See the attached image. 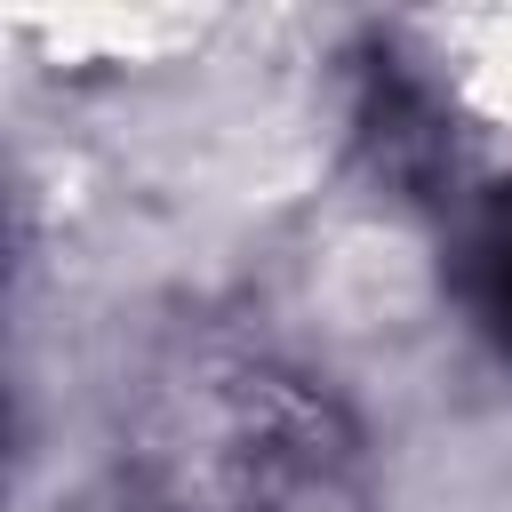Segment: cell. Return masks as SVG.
I'll use <instances>...</instances> for the list:
<instances>
[{"label": "cell", "instance_id": "6da1fadb", "mask_svg": "<svg viewBox=\"0 0 512 512\" xmlns=\"http://www.w3.org/2000/svg\"><path fill=\"white\" fill-rule=\"evenodd\" d=\"M200 456L216 512H360V440L344 408L280 368H240L208 416Z\"/></svg>", "mask_w": 512, "mask_h": 512}, {"label": "cell", "instance_id": "7a4b0ae2", "mask_svg": "<svg viewBox=\"0 0 512 512\" xmlns=\"http://www.w3.org/2000/svg\"><path fill=\"white\" fill-rule=\"evenodd\" d=\"M464 288L480 304V320L496 328V344L512 352V184L488 200L480 232H472V264H464Z\"/></svg>", "mask_w": 512, "mask_h": 512}]
</instances>
